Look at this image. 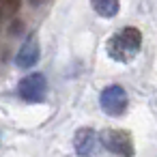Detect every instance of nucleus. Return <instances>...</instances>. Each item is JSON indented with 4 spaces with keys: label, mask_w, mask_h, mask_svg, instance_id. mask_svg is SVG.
<instances>
[{
    "label": "nucleus",
    "mask_w": 157,
    "mask_h": 157,
    "mask_svg": "<svg viewBox=\"0 0 157 157\" xmlns=\"http://www.w3.org/2000/svg\"><path fill=\"white\" fill-rule=\"evenodd\" d=\"M118 39H121V43H123V48L127 50L129 56H133V54L140 50V45H142V35H140V30H138V28H131V26L123 28V30L118 33Z\"/></svg>",
    "instance_id": "obj_6"
},
{
    "label": "nucleus",
    "mask_w": 157,
    "mask_h": 157,
    "mask_svg": "<svg viewBox=\"0 0 157 157\" xmlns=\"http://www.w3.org/2000/svg\"><path fill=\"white\" fill-rule=\"evenodd\" d=\"M39 54H41V48H39V41L37 37H28L24 41V45L20 48L17 56H15V65L20 69H30L35 67V63L39 60Z\"/></svg>",
    "instance_id": "obj_4"
},
{
    "label": "nucleus",
    "mask_w": 157,
    "mask_h": 157,
    "mask_svg": "<svg viewBox=\"0 0 157 157\" xmlns=\"http://www.w3.org/2000/svg\"><path fill=\"white\" fill-rule=\"evenodd\" d=\"M22 7V0H0V20H11Z\"/></svg>",
    "instance_id": "obj_8"
},
{
    "label": "nucleus",
    "mask_w": 157,
    "mask_h": 157,
    "mask_svg": "<svg viewBox=\"0 0 157 157\" xmlns=\"http://www.w3.org/2000/svg\"><path fill=\"white\" fill-rule=\"evenodd\" d=\"M101 144L114 153V155H127L131 157L133 155V142H131V136L127 131H121V129H105L101 133Z\"/></svg>",
    "instance_id": "obj_3"
},
{
    "label": "nucleus",
    "mask_w": 157,
    "mask_h": 157,
    "mask_svg": "<svg viewBox=\"0 0 157 157\" xmlns=\"http://www.w3.org/2000/svg\"><path fill=\"white\" fill-rule=\"evenodd\" d=\"M22 30H24V26H22V22H20V20H15V24L11 26V35H20Z\"/></svg>",
    "instance_id": "obj_9"
},
{
    "label": "nucleus",
    "mask_w": 157,
    "mask_h": 157,
    "mask_svg": "<svg viewBox=\"0 0 157 157\" xmlns=\"http://www.w3.org/2000/svg\"><path fill=\"white\" fill-rule=\"evenodd\" d=\"M45 90H48V82H45V75L43 73H28L17 84L20 97L24 101H30V103L43 101L45 99Z\"/></svg>",
    "instance_id": "obj_2"
},
{
    "label": "nucleus",
    "mask_w": 157,
    "mask_h": 157,
    "mask_svg": "<svg viewBox=\"0 0 157 157\" xmlns=\"http://www.w3.org/2000/svg\"><path fill=\"white\" fill-rule=\"evenodd\" d=\"M95 142H97V136L90 127H82L75 131V138H73V146H75V153L78 155H90L95 151Z\"/></svg>",
    "instance_id": "obj_5"
},
{
    "label": "nucleus",
    "mask_w": 157,
    "mask_h": 157,
    "mask_svg": "<svg viewBox=\"0 0 157 157\" xmlns=\"http://www.w3.org/2000/svg\"><path fill=\"white\" fill-rule=\"evenodd\" d=\"M99 105L110 116H123L127 112V105H129V99H127L125 88L118 86V84L105 86L101 90V95H99Z\"/></svg>",
    "instance_id": "obj_1"
},
{
    "label": "nucleus",
    "mask_w": 157,
    "mask_h": 157,
    "mask_svg": "<svg viewBox=\"0 0 157 157\" xmlns=\"http://www.w3.org/2000/svg\"><path fill=\"white\" fill-rule=\"evenodd\" d=\"M90 5L101 17H114L118 13V0H90Z\"/></svg>",
    "instance_id": "obj_7"
}]
</instances>
